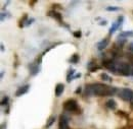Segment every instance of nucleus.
Listing matches in <instances>:
<instances>
[{
  "label": "nucleus",
  "mask_w": 133,
  "mask_h": 129,
  "mask_svg": "<svg viewBox=\"0 0 133 129\" xmlns=\"http://www.w3.org/2000/svg\"><path fill=\"white\" fill-rule=\"evenodd\" d=\"M117 93L116 87L101 83L88 84L85 88L86 96H113Z\"/></svg>",
  "instance_id": "1"
},
{
  "label": "nucleus",
  "mask_w": 133,
  "mask_h": 129,
  "mask_svg": "<svg viewBox=\"0 0 133 129\" xmlns=\"http://www.w3.org/2000/svg\"><path fill=\"white\" fill-rule=\"evenodd\" d=\"M117 70H119V72L124 75V76H128L131 74L132 68L131 66L126 63V62H121V63H117Z\"/></svg>",
  "instance_id": "2"
},
{
  "label": "nucleus",
  "mask_w": 133,
  "mask_h": 129,
  "mask_svg": "<svg viewBox=\"0 0 133 129\" xmlns=\"http://www.w3.org/2000/svg\"><path fill=\"white\" fill-rule=\"evenodd\" d=\"M119 97L125 102H131L133 99V92L130 88H122L119 92Z\"/></svg>",
  "instance_id": "3"
},
{
  "label": "nucleus",
  "mask_w": 133,
  "mask_h": 129,
  "mask_svg": "<svg viewBox=\"0 0 133 129\" xmlns=\"http://www.w3.org/2000/svg\"><path fill=\"white\" fill-rule=\"evenodd\" d=\"M64 109L66 111H69V112H73V111H76L78 110V104L75 100L71 99V100H68L65 102L64 104Z\"/></svg>",
  "instance_id": "4"
},
{
  "label": "nucleus",
  "mask_w": 133,
  "mask_h": 129,
  "mask_svg": "<svg viewBox=\"0 0 133 129\" xmlns=\"http://www.w3.org/2000/svg\"><path fill=\"white\" fill-rule=\"evenodd\" d=\"M58 129H70V127H69V120L64 115H61V117H59Z\"/></svg>",
  "instance_id": "5"
},
{
  "label": "nucleus",
  "mask_w": 133,
  "mask_h": 129,
  "mask_svg": "<svg viewBox=\"0 0 133 129\" xmlns=\"http://www.w3.org/2000/svg\"><path fill=\"white\" fill-rule=\"evenodd\" d=\"M29 90H30V84H25L23 86H19L17 90V92H16V96L17 97H21V96L27 94L29 92Z\"/></svg>",
  "instance_id": "6"
},
{
  "label": "nucleus",
  "mask_w": 133,
  "mask_h": 129,
  "mask_svg": "<svg viewBox=\"0 0 133 129\" xmlns=\"http://www.w3.org/2000/svg\"><path fill=\"white\" fill-rule=\"evenodd\" d=\"M103 63V66L108 69H110L111 71H116L117 70V63L112 61V60H105L102 62Z\"/></svg>",
  "instance_id": "7"
},
{
  "label": "nucleus",
  "mask_w": 133,
  "mask_h": 129,
  "mask_svg": "<svg viewBox=\"0 0 133 129\" xmlns=\"http://www.w3.org/2000/svg\"><path fill=\"white\" fill-rule=\"evenodd\" d=\"M64 91H65V85L63 83H57L56 86H55V96L61 97L63 95Z\"/></svg>",
  "instance_id": "8"
},
{
  "label": "nucleus",
  "mask_w": 133,
  "mask_h": 129,
  "mask_svg": "<svg viewBox=\"0 0 133 129\" xmlns=\"http://www.w3.org/2000/svg\"><path fill=\"white\" fill-rule=\"evenodd\" d=\"M108 45H109V39L107 38V39H103V40H101L100 42H98V43L96 44V47H97V49H98L99 51H102L104 48H107Z\"/></svg>",
  "instance_id": "9"
},
{
  "label": "nucleus",
  "mask_w": 133,
  "mask_h": 129,
  "mask_svg": "<svg viewBox=\"0 0 133 129\" xmlns=\"http://www.w3.org/2000/svg\"><path fill=\"white\" fill-rule=\"evenodd\" d=\"M39 65L36 64V63H34V64H31L30 65V73H31V75H36V74H38L39 73Z\"/></svg>",
  "instance_id": "10"
},
{
  "label": "nucleus",
  "mask_w": 133,
  "mask_h": 129,
  "mask_svg": "<svg viewBox=\"0 0 133 129\" xmlns=\"http://www.w3.org/2000/svg\"><path fill=\"white\" fill-rule=\"evenodd\" d=\"M48 15L52 16L53 18L57 19L58 21H62V20H63V16H62V14H61L59 12H57V11H49V12H48Z\"/></svg>",
  "instance_id": "11"
},
{
  "label": "nucleus",
  "mask_w": 133,
  "mask_h": 129,
  "mask_svg": "<svg viewBox=\"0 0 133 129\" xmlns=\"http://www.w3.org/2000/svg\"><path fill=\"white\" fill-rule=\"evenodd\" d=\"M88 69H89V71L94 72V71H97L98 69H100V67L97 66L93 61H91V62H89V64H88Z\"/></svg>",
  "instance_id": "12"
},
{
  "label": "nucleus",
  "mask_w": 133,
  "mask_h": 129,
  "mask_svg": "<svg viewBox=\"0 0 133 129\" xmlns=\"http://www.w3.org/2000/svg\"><path fill=\"white\" fill-rule=\"evenodd\" d=\"M107 107H108L109 109H111V110H115L117 108V103L113 99H111V100H109V101L107 102Z\"/></svg>",
  "instance_id": "13"
},
{
  "label": "nucleus",
  "mask_w": 133,
  "mask_h": 129,
  "mask_svg": "<svg viewBox=\"0 0 133 129\" xmlns=\"http://www.w3.org/2000/svg\"><path fill=\"white\" fill-rule=\"evenodd\" d=\"M75 69H70L68 75H66V82H71V81L74 79V76H75Z\"/></svg>",
  "instance_id": "14"
},
{
  "label": "nucleus",
  "mask_w": 133,
  "mask_h": 129,
  "mask_svg": "<svg viewBox=\"0 0 133 129\" xmlns=\"http://www.w3.org/2000/svg\"><path fill=\"white\" fill-rule=\"evenodd\" d=\"M119 37L122 38H133V32L132 31H127V32H121L119 34Z\"/></svg>",
  "instance_id": "15"
},
{
  "label": "nucleus",
  "mask_w": 133,
  "mask_h": 129,
  "mask_svg": "<svg viewBox=\"0 0 133 129\" xmlns=\"http://www.w3.org/2000/svg\"><path fill=\"white\" fill-rule=\"evenodd\" d=\"M125 43H126V39H125V38L118 37V39H117V41H116V44L119 46V47H122V46H123Z\"/></svg>",
  "instance_id": "16"
},
{
  "label": "nucleus",
  "mask_w": 133,
  "mask_h": 129,
  "mask_svg": "<svg viewBox=\"0 0 133 129\" xmlns=\"http://www.w3.org/2000/svg\"><path fill=\"white\" fill-rule=\"evenodd\" d=\"M118 29H119V26H118V23H117V21H116V22H114L113 26L111 27V29H110V31H109V34H110V35H113Z\"/></svg>",
  "instance_id": "17"
},
{
  "label": "nucleus",
  "mask_w": 133,
  "mask_h": 129,
  "mask_svg": "<svg viewBox=\"0 0 133 129\" xmlns=\"http://www.w3.org/2000/svg\"><path fill=\"white\" fill-rule=\"evenodd\" d=\"M70 62H71V63H74V64L78 63V62H79V55H78V54H74V55L71 57Z\"/></svg>",
  "instance_id": "18"
},
{
  "label": "nucleus",
  "mask_w": 133,
  "mask_h": 129,
  "mask_svg": "<svg viewBox=\"0 0 133 129\" xmlns=\"http://www.w3.org/2000/svg\"><path fill=\"white\" fill-rule=\"evenodd\" d=\"M100 77H101V79H102L103 81L112 82V78H111V77H110V75H109V74H107V73H101Z\"/></svg>",
  "instance_id": "19"
},
{
  "label": "nucleus",
  "mask_w": 133,
  "mask_h": 129,
  "mask_svg": "<svg viewBox=\"0 0 133 129\" xmlns=\"http://www.w3.org/2000/svg\"><path fill=\"white\" fill-rule=\"evenodd\" d=\"M54 121H55V117H54V116H50L48 121H47V123H46V127H47V128L50 127V126L54 123Z\"/></svg>",
  "instance_id": "20"
},
{
  "label": "nucleus",
  "mask_w": 133,
  "mask_h": 129,
  "mask_svg": "<svg viewBox=\"0 0 133 129\" xmlns=\"http://www.w3.org/2000/svg\"><path fill=\"white\" fill-rule=\"evenodd\" d=\"M26 20H28V15H27V14H25V15L23 16V18H21V20H19V27H21V28L26 25V23H25Z\"/></svg>",
  "instance_id": "21"
},
{
  "label": "nucleus",
  "mask_w": 133,
  "mask_h": 129,
  "mask_svg": "<svg viewBox=\"0 0 133 129\" xmlns=\"http://www.w3.org/2000/svg\"><path fill=\"white\" fill-rule=\"evenodd\" d=\"M123 20H124V16L121 15L118 17V21H117V23H118L119 28H121V26H122V23H123Z\"/></svg>",
  "instance_id": "22"
},
{
  "label": "nucleus",
  "mask_w": 133,
  "mask_h": 129,
  "mask_svg": "<svg viewBox=\"0 0 133 129\" xmlns=\"http://www.w3.org/2000/svg\"><path fill=\"white\" fill-rule=\"evenodd\" d=\"M120 8L119 7H115V6H108L107 7V10L108 11H117V10H119Z\"/></svg>",
  "instance_id": "23"
},
{
  "label": "nucleus",
  "mask_w": 133,
  "mask_h": 129,
  "mask_svg": "<svg viewBox=\"0 0 133 129\" xmlns=\"http://www.w3.org/2000/svg\"><path fill=\"white\" fill-rule=\"evenodd\" d=\"M73 35H74V37L75 38H77V39H79V38H81V32L80 31H76V32H74L73 33Z\"/></svg>",
  "instance_id": "24"
},
{
  "label": "nucleus",
  "mask_w": 133,
  "mask_h": 129,
  "mask_svg": "<svg viewBox=\"0 0 133 129\" xmlns=\"http://www.w3.org/2000/svg\"><path fill=\"white\" fill-rule=\"evenodd\" d=\"M8 100H9V99H8V97H4V98H3V100L1 101V105H2V106H4V105H7V103H8Z\"/></svg>",
  "instance_id": "25"
},
{
  "label": "nucleus",
  "mask_w": 133,
  "mask_h": 129,
  "mask_svg": "<svg viewBox=\"0 0 133 129\" xmlns=\"http://www.w3.org/2000/svg\"><path fill=\"white\" fill-rule=\"evenodd\" d=\"M34 20H35L34 18H30V19H28V20H27V22H26V26H30V25H32Z\"/></svg>",
  "instance_id": "26"
},
{
  "label": "nucleus",
  "mask_w": 133,
  "mask_h": 129,
  "mask_svg": "<svg viewBox=\"0 0 133 129\" xmlns=\"http://www.w3.org/2000/svg\"><path fill=\"white\" fill-rule=\"evenodd\" d=\"M98 25H99V26H107V25H108V21H107L105 19H103V20L100 21Z\"/></svg>",
  "instance_id": "27"
},
{
  "label": "nucleus",
  "mask_w": 133,
  "mask_h": 129,
  "mask_svg": "<svg viewBox=\"0 0 133 129\" xmlns=\"http://www.w3.org/2000/svg\"><path fill=\"white\" fill-rule=\"evenodd\" d=\"M7 14H6V12H1V21H3L4 20V17H6Z\"/></svg>",
  "instance_id": "28"
},
{
  "label": "nucleus",
  "mask_w": 133,
  "mask_h": 129,
  "mask_svg": "<svg viewBox=\"0 0 133 129\" xmlns=\"http://www.w3.org/2000/svg\"><path fill=\"white\" fill-rule=\"evenodd\" d=\"M128 49H129V51H130V52H132V53H133V42L129 44V46H128Z\"/></svg>",
  "instance_id": "29"
},
{
  "label": "nucleus",
  "mask_w": 133,
  "mask_h": 129,
  "mask_svg": "<svg viewBox=\"0 0 133 129\" xmlns=\"http://www.w3.org/2000/svg\"><path fill=\"white\" fill-rule=\"evenodd\" d=\"M81 91H82V88L79 86V87H78V88L75 91V94H79V93H81Z\"/></svg>",
  "instance_id": "30"
},
{
  "label": "nucleus",
  "mask_w": 133,
  "mask_h": 129,
  "mask_svg": "<svg viewBox=\"0 0 133 129\" xmlns=\"http://www.w3.org/2000/svg\"><path fill=\"white\" fill-rule=\"evenodd\" d=\"M80 76H81V73H76L75 76H74V79H75V78H79Z\"/></svg>",
  "instance_id": "31"
},
{
  "label": "nucleus",
  "mask_w": 133,
  "mask_h": 129,
  "mask_svg": "<svg viewBox=\"0 0 133 129\" xmlns=\"http://www.w3.org/2000/svg\"><path fill=\"white\" fill-rule=\"evenodd\" d=\"M1 129H6V124H5V123L1 124Z\"/></svg>",
  "instance_id": "32"
},
{
  "label": "nucleus",
  "mask_w": 133,
  "mask_h": 129,
  "mask_svg": "<svg viewBox=\"0 0 133 129\" xmlns=\"http://www.w3.org/2000/svg\"><path fill=\"white\" fill-rule=\"evenodd\" d=\"M0 48H1V52H4V46H3V44L0 45Z\"/></svg>",
  "instance_id": "33"
},
{
  "label": "nucleus",
  "mask_w": 133,
  "mask_h": 129,
  "mask_svg": "<svg viewBox=\"0 0 133 129\" xmlns=\"http://www.w3.org/2000/svg\"><path fill=\"white\" fill-rule=\"evenodd\" d=\"M3 75H4V71H2V72H1V75H0V77H1V78H3Z\"/></svg>",
  "instance_id": "34"
},
{
  "label": "nucleus",
  "mask_w": 133,
  "mask_h": 129,
  "mask_svg": "<svg viewBox=\"0 0 133 129\" xmlns=\"http://www.w3.org/2000/svg\"><path fill=\"white\" fill-rule=\"evenodd\" d=\"M131 74L133 75V68H132V71H131Z\"/></svg>",
  "instance_id": "35"
},
{
  "label": "nucleus",
  "mask_w": 133,
  "mask_h": 129,
  "mask_svg": "<svg viewBox=\"0 0 133 129\" xmlns=\"http://www.w3.org/2000/svg\"><path fill=\"white\" fill-rule=\"evenodd\" d=\"M131 102H132V103H133V99H132V101H131Z\"/></svg>",
  "instance_id": "36"
},
{
  "label": "nucleus",
  "mask_w": 133,
  "mask_h": 129,
  "mask_svg": "<svg viewBox=\"0 0 133 129\" xmlns=\"http://www.w3.org/2000/svg\"><path fill=\"white\" fill-rule=\"evenodd\" d=\"M132 61H133V59H132Z\"/></svg>",
  "instance_id": "37"
}]
</instances>
